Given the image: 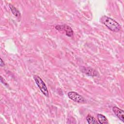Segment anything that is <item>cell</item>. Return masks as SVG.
I'll use <instances>...</instances> for the list:
<instances>
[{
    "label": "cell",
    "mask_w": 124,
    "mask_h": 124,
    "mask_svg": "<svg viewBox=\"0 0 124 124\" xmlns=\"http://www.w3.org/2000/svg\"><path fill=\"white\" fill-rule=\"evenodd\" d=\"M9 8H10L11 11H12V13L15 16H16V17L20 16L21 15H20L19 11L13 5H12L11 4H9Z\"/></svg>",
    "instance_id": "obj_7"
},
{
    "label": "cell",
    "mask_w": 124,
    "mask_h": 124,
    "mask_svg": "<svg viewBox=\"0 0 124 124\" xmlns=\"http://www.w3.org/2000/svg\"><path fill=\"white\" fill-rule=\"evenodd\" d=\"M81 71L89 76L96 77L98 75V72L95 70L89 67H82Z\"/></svg>",
    "instance_id": "obj_5"
},
{
    "label": "cell",
    "mask_w": 124,
    "mask_h": 124,
    "mask_svg": "<svg viewBox=\"0 0 124 124\" xmlns=\"http://www.w3.org/2000/svg\"><path fill=\"white\" fill-rule=\"evenodd\" d=\"M68 97L73 101L78 103H85L86 99L81 95L75 92H69L68 94Z\"/></svg>",
    "instance_id": "obj_3"
},
{
    "label": "cell",
    "mask_w": 124,
    "mask_h": 124,
    "mask_svg": "<svg viewBox=\"0 0 124 124\" xmlns=\"http://www.w3.org/2000/svg\"><path fill=\"white\" fill-rule=\"evenodd\" d=\"M97 119L99 123L100 124H108V122L107 118L101 114H98L97 115Z\"/></svg>",
    "instance_id": "obj_8"
},
{
    "label": "cell",
    "mask_w": 124,
    "mask_h": 124,
    "mask_svg": "<svg viewBox=\"0 0 124 124\" xmlns=\"http://www.w3.org/2000/svg\"><path fill=\"white\" fill-rule=\"evenodd\" d=\"M55 28L58 31H64L66 32V35L69 37H71L73 35V31L72 29L67 25H57L55 26Z\"/></svg>",
    "instance_id": "obj_4"
},
{
    "label": "cell",
    "mask_w": 124,
    "mask_h": 124,
    "mask_svg": "<svg viewBox=\"0 0 124 124\" xmlns=\"http://www.w3.org/2000/svg\"><path fill=\"white\" fill-rule=\"evenodd\" d=\"M112 110L115 115L123 122H124V111L116 106L112 108Z\"/></svg>",
    "instance_id": "obj_6"
},
{
    "label": "cell",
    "mask_w": 124,
    "mask_h": 124,
    "mask_svg": "<svg viewBox=\"0 0 124 124\" xmlns=\"http://www.w3.org/2000/svg\"><path fill=\"white\" fill-rule=\"evenodd\" d=\"M0 66H4V62H3V60H2V59H1V58H0Z\"/></svg>",
    "instance_id": "obj_11"
},
{
    "label": "cell",
    "mask_w": 124,
    "mask_h": 124,
    "mask_svg": "<svg viewBox=\"0 0 124 124\" xmlns=\"http://www.w3.org/2000/svg\"><path fill=\"white\" fill-rule=\"evenodd\" d=\"M86 120L88 123L90 124H98V122L97 120L95 119L94 117L91 116L90 114H88L86 116Z\"/></svg>",
    "instance_id": "obj_9"
},
{
    "label": "cell",
    "mask_w": 124,
    "mask_h": 124,
    "mask_svg": "<svg viewBox=\"0 0 124 124\" xmlns=\"http://www.w3.org/2000/svg\"><path fill=\"white\" fill-rule=\"evenodd\" d=\"M33 78L35 80L36 84L37 86L43 93V94L45 95L46 97H48L49 96L48 91L47 90V88L45 82L43 81L42 79L37 75H35L33 76Z\"/></svg>",
    "instance_id": "obj_2"
},
{
    "label": "cell",
    "mask_w": 124,
    "mask_h": 124,
    "mask_svg": "<svg viewBox=\"0 0 124 124\" xmlns=\"http://www.w3.org/2000/svg\"><path fill=\"white\" fill-rule=\"evenodd\" d=\"M0 81H1V82L3 84L7 85V84H6V83L5 80L4 79V78H2L1 76L0 77Z\"/></svg>",
    "instance_id": "obj_10"
},
{
    "label": "cell",
    "mask_w": 124,
    "mask_h": 124,
    "mask_svg": "<svg viewBox=\"0 0 124 124\" xmlns=\"http://www.w3.org/2000/svg\"><path fill=\"white\" fill-rule=\"evenodd\" d=\"M100 22L112 31L118 32L121 30L120 25L115 20L107 16H102L100 18Z\"/></svg>",
    "instance_id": "obj_1"
}]
</instances>
